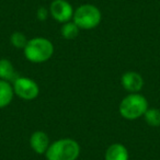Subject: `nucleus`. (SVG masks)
<instances>
[{
  "mask_svg": "<svg viewBox=\"0 0 160 160\" xmlns=\"http://www.w3.org/2000/svg\"><path fill=\"white\" fill-rule=\"evenodd\" d=\"M80 155V146L75 139L62 138L49 145L45 152L47 160H76Z\"/></svg>",
  "mask_w": 160,
  "mask_h": 160,
  "instance_id": "obj_1",
  "label": "nucleus"
},
{
  "mask_svg": "<svg viewBox=\"0 0 160 160\" xmlns=\"http://www.w3.org/2000/svg\"><path fill=\"white\" fill-rule=\"evenodd\" d=\"M24 56L31 62H44L48 60L54 54V45L45 38H34L28 41L23 48Z\"/></svg>",
  "mask_w": 160,
  "mask_h": 160,
  "instance_id": "obj_2",
  "label": "nucleus"
},
{
  "mask_svg": "<svg viewBox=\"0 0 160 160\" xmlns=\"http://www.w3.org/2000/svg\"><path fill=\"white\" fill-rule=\"evenodd\" d=\"M148 110V101L142 94L129 93L120 103L118 111L120 114L126 120H136L144 116Z\"/></svg>",
  "mask_w": 160,
  "mask_h": 160,
  "instance_id": "obj_3",
  "label": "nucleus"
},
{
  "mask_svg": "<svg viewBox=\"0 0 160 160\" xmlns=\"http://www.w3.org/2000/svg\"><path fill=\"white\" fill-rule=\"evenodd\" d=\"M73 22L81 30H92L101 22L102 14L93 5H82L73 11Z\"/></svg>",
  "mask_w": 160,
  "mask_h": 160,
  "instance_id": "obj_4",
  "label": "nucleus"
},
{
  "mask_svg": "<svg viewBox=\"0 0 160 160\" xmlns=\"http://www.w3.org/2000/svg\"><path fill=\"white\" fill-rule=\"evenodd\" d=\"M13 91L19 98L31 101L38 98L40 93L38 85L33 79L28 77H18L13 81Z\"/></svg>",
  "mask_w": 160,
  "mask_h": 160,
  "instance_id": "obj_5",
  "label": "nucleus"
},
{
  "mask_svg": "<svg viewBox=\"0 0 160 160\" xmlns=\"http://www.w3.org/2000/svg\"><path fill=\"white\" fill-rule=\"evenodd\" d=\"M73 8L67 0H54L49 6V13L57 22L66 23L72 19Z\"/></svg>",
  "mask_w": 160,
  "mask_h": 160,
  "instance_id": "obj_6",
  "label": "nucleus"
},
{
  "mask_svg": "<svg viewBox=\"0 0 160 160\" xmlns=\"http://www.w3.org/2000/svg\"><path fill=\"white\" fill-rule=\"evenodd\" d=\"M121 83L126 91L131 93H138L144 87V79L136 71H126L121 77Z\"/></svg>",
  "mask_w": 160,
  "mask_h": 160,
  "instance_id": "obj_7",
  "label": "nucleus"
},
{
  "mask_svg": "<svg viewBox=\"0 0 160 160\" xmlns=\"http://www.w3.org/2000/svg\"><path fill=\"white\" fill-rule=\"evenodd\" d=\"M30 146L34 152L43 155L47 151L49 147V138L45 132L36 131L30 137Z\"/></svg>",
  "mask_w": 160,
  "mask_h": 160,
  "instance_id": "obj_8",
  "label": "nucleus"
},
{
  "mask_svg": "<svg viewBox=\"0 0 160 160\" xmlns=\"http://www.w3.org/2000/svg\"><path fill=\"white\" fill-rule=\"evenodd\" d=\"M129 155L127 148L122 144H112L105 151V160H128Z\"/></svg>",
  "mask_w": 160,
  "mask_h": 160,
  "instance_id": "obj_9",
  "label": "nucleus"
},
{
  "mask_svg": "<svg viewBox=\"0 0 160 160\" xmlns=\"http://www.w3.org/2000/svg\"><path fill=\"white\" fill-rule=\"evenodd\" d=\"M19 76L17 75L12 62L9 59L1 58L0 59V79L10 82V81H14Z\"/></svg>",
  "mask_w": 160,
  "mask_h": 160,
  "instance_id": "obj_10",
  "label": "nucleus"
},
{
  "mask_svg": "<svg viewBox=\"0 0 160 160\" xmlns=\"http://www.w3.org/2000/svg\"><path fill=\"white\" fill-rule=\"evenodd\" d=\"M13 94V87L10 85V82L0 79V109L8 107L11 103Z\"/></svg>",
  "mask_w": 160,
  "mask_h": 160,
  "instance_id": "obj_11",
  "label": "nucleus"
},
{
  "mask_svg": "<svg viewBox=\"0 0 160 160\" xmlns=\"http://www.w3.org/2000/svg\"><path fill=\"white\" fill-rule=\"evenodd\" d=\"M79 30L80 29L78 28V25L73 21L72 22L69 21V22L64 23L62 30H60V33H62V38H66V40H73L79 34Z\"/></svg>",
  "mask_w": 160,
  "mask_h": 160,
  "instance_id": "obj_12",
  "label": "nucleus"
},
{
  "mask_svg": "<svg viewBox=\"0 0 160 160\" xmlns=\"http://www.w3.org/2000/svg\"><path fill=\"white\" fill-rule=\"evenodd\" d=\"M144 118L149 126H153V127L160 126V110L149 109L148 108V110L145 112Z\"/></svg>",
  "mask_w": 160,
  "mask_h": 160,
  "instance_id": "obj_13",
  "label": "nucleus"
},
{
  "mask_svg": "<svg viewBox=\"0 0 160 160\" xmlns=\"http://www.w3.org/2000/svg\"><path fill=\"white\" fill-rule=\"evenodd\" d=\"M28 38L27 36H25L24 33H22V32H14V33L11 34V36H10V42H11V44L13 45L16 48H24L25 45H27L28 43Z\"/></svg>",
  "mask_w": 160,
  "mask_h": 160,
  "instance_id": "obj_14",
  "label": "nucleus"
},
{
  "mask_svg": "<svg viewBox=\"0 0 160 160\" xmlns=\"http://www.w3.org/2000/svg\"><path fill=\"white\" fill-rule=\"evenodd\" d=\"M48 11L49 10H47L44 7L38 8V10L36 11V17H38V19L40 21H45L47 19V17H48Z\"/></svg>",
  "mask_w": 160,
  "mask_h": 160,
  "instance_id": "obj_15",
  "label": "nucleus"
}]
</instances>
